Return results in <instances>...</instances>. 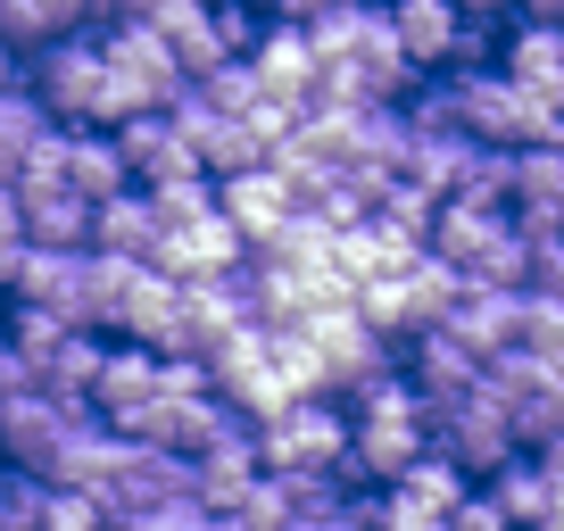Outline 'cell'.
I'll list each match as a JSON object with an SVG mask.
<instances>
[{
    "label": "cell",
    "mask_w": 564,
    "mask_h": 531,
    "mask_svg": "<svg viewBox=\"0 0 564 531\" xmlns=\"http://www.w3.org/2000/svg\"><path fill=\"white\" fill-rule=\"evenodd\" d=\"M100 42H108V124H124L133 108H175L183 91H192L175 42L150 18H108Z\"/></svg>",
    "instance_id": "1"
},
{
    "label": "cell",
    "mask_w": 564,
    "mask_h": 531,
    "mask_svg": "<svg viewBox=\"0 0 564 531\" xmlns=\"http://www.w3.org/2000/svg\"><path fill=\"white\" fill-rule=\"evenodd\" d=\"M25 84L51 100V117L108 124V42H100V25H75V34L25 51Z\"/></svg>",
    "instance_id": "2"
},
{
    "label": "cell",
    "mask_w": 564,
    "mask_h": 531,
    "mask_svg": "<svg viewBox=\"0 0 564 531\" xmlns=\"http://www.w3.org/2000/svg\"><path fill=\"white\" fill-rule=\"evenodd\" d=\"M300 333H307V349H316V373H324L333 399H349L366 373H382V366L406 357V340H390L382 324H366L357 300H333V307H316V316H300Z\"/></svg>",
    "instance_id": "3"
},
{
    "label": "cell",
    "mask_w": 564,
    "mask_h": 531,
    "mask_svg": "<svg viewBox=\"0 0 564 531\" xmlns=\"http://www.w3.org/2000/svg\"><path fill=\"white\" fill-rule=\"evenodd\" d=\"M258 448L274 474H307V465H340L349 457V399L333 390H300L291 408H274L258 424Z\"/></svg>",
    "instance_id": "4"
},
{
    "label": "cell",
    "mask_w": 564,
    "mask_h": 531,
    "mask_svg": "<svg viewBox=\"0 0 564 531\" xmlns=\"http://www.w3.org/2000/svg\"><path fill=\"white\" fill-rule=\"evenodd\" d=\"M432 441L448 448V457L465 465L474 481H490L498 465L523 448V432H514V415H507V399L490 390V366H481V382L465 390V399H448V408H432Z\"/></svg>",
    "instance_id": "5"
},
{
    "label": "cell",
    "mask_w": 564,
    "mask_h": 531,
    "mask_svg": "<svg viewBox=\"0 0 564 531\" xmlns=\"http://www.w3.org/2000/svg\"><path fill=\"white\" fill-rule=\"evenodd\" d=\"M465 490H474V474H465V465L432 441L399 481H382V523H390V531H441L448 514H457Z\"/></svg>",
    "instance_id": "6"
},
{
    "label": "cell",
    "mask_w": 564,
    "mask_h": 531,
    "mask_svg": "<svg viewBox=\"0 0 564 531\" xmlns=\"http://www.w3.org/2000/svg\"><path fill=\"white\" fill-rule=\"evenodd\" d=\"M216 208L241 225L249 249H265L282 225H291V216L307 208V199H300V183H291L274 159H265V166H241V175H216Z\"/></svg>",
    "instance_id": "7"
},
{
    "label": "cell",
    "mask_w": 564,
    "mask_h": 531,
    "mask_svg": "<svg viewBox=\"0 0 564 531\" xmlns=\"http://www.w3.org/2000/svg\"><path fill=\"white\" fill-rule=\"evenodd\" d=\"M249 67H258L265 100L316 108V84H324V51H316V34H307L300 18H265V34H258V51H249Z\"/></svg>",
    "instance_id": "8"
},
{
    "label": "cell",
    "mask_w": 564,
    "mask_h": 531,
    "mask_svg": "<svg viewBox=\"0 0 564 531\" xmlns=\"http://www.w3.org/2000/svg\"><path fill=\"white\" fill-rule=\"evenodd\" d=\"M432 448V415H349V481H399L406 465Z\"/></svg>",
    "instance_id": "9"
},
{
    "label": "cell",
    "mask_w": 564,
    "mask_h": 531,
    "mask_svg": "<svg viewBox=\"0 0 564 531\" xmlns=\"http://www.w3.org/2000/svg\"><path fill=\"white\" fill-rule=\"evenodd\" d=\"M441 324L481 357V366H490V357L523 349V291H514V283H465V300L448 307Z\"/></svg>",
    "instance_id": "10"
},
{
    "label": "cell",
    "mask_w": 564,
    "mask_h": 531,
    "mask_svg": "<svg viewBox=\"0 0 564 531\" xmlns=\"http://www.w3.org/2000/svg\"><path fill=\"white\" fill-rule=\"evenodd\" d=\"M192 465H199V507H208L216 523H232V507H241V490H249V481L265 474L258 424H249V415H241V424H225V432H216V441L199 448Z\"/></svg>",
    "instance_id": "11"
},
{
    "label": "cell",
    "mask_w": 564,
    "mask_h": 531,
    "mask_svg": "<svg viewBox=\"0 0 564 531\" xmlns=\"http://www.w3.org/2000/svg\"><path fill=\"white\" fill-rule=\"evenodd\" d=\"M159 373H166V357L150 349V340H108V366H100V382H91V399H100V415L117 432H133L141 424V408L159 399Z\"/></svg>",
    "instance_id": "12"
},
{
    "label": "cell",
    "mask_w": 564,
    "mask_h": 531,
    "mask_svg": "<svg viewBox=\"0 0 564 531\" xmlns=\"http://www.w3.org/2000/svg\"><path fill=\"white\" fill-rule=\"evenodd\" d=\"M117 142H124V159H133V183H166V175H192L199 166V150L175 124V108H133V117L117 124Z\"/></svg>",
    "instance_id": "13"
},
{
    "label": "cell",
    "mask_w": 564,
    "mask_h": 531,
    "mask_svg": "<svg viewBox=\"0 0 564 531\" xmlns=\"http://www.w3.org/2000/svg\"><path fill=\"white\" fill-rule=\"evenodd\" d=\"M406 373L423 382V408H448V399H465V390L481 382V357L465 349L448 324H423V333L406 340Z\"/></svg>",
    "instance_id": "14"
},
{
    "label": "cell",
    "mask_w": 564,
    "mask_h": 531,
    "mask_svg": "<svg viewBox=\"0 0 564 531\" xmlns=\"http://www.w3.org/2000/svg\"><path fill=\"white\" fill-rule=\"evenodd\" d=\"M241 249H249L241 225H232L225 208H208V216H192V225H166L159 266H166V274H183V283H199V274H225Z\"/></svg>",
    "instance_id": "15"
},
{
    "label": "cell",
    "mask_w": 564,
    "mask_h": 531,
    "mask_svg": "<svg viewBox=\"0 0 564 531\" xmlns=\"http://www.w3.org/2000/svg\"><path fill=\"white\" fill-rule=\"evenodd\" d=\"M159 241H166V216H159V199H150V183H124V192H108L100 208H91V249L159 258Z\"/></svg>",
    "instance_id": "16"
},
{
    "label": "cell",
    "mask_w": 564,
    "mask_h": 531,
    "mask_svg": "<svg viewBox=\"0 0 564 531\" xmlns=\"http://www.w3.org/2000/svg\"><path fill=\"white\" fill-rule=\"evenodd\" d=\"M382 9H390V25H399L406 58H415L423 75L457 58V42H465V9L457 0H382Z\"/></svg>",
    "instance_id": "17"
},
{
    "label": "cell",
    "mask_w": 564,
    "mask_h": 531,
    "mask_svg": "<svg viewBox=\"0 0 564 531\" xmlns=\"http://www.w3.org/2000/svg\"><path fill=\"white\" fill-rule=\"evenodd\" d=\"M498 67L531 91H556L564 100V18H523L507 42H498Z\"/></svg>",
    "instance_id": "18"
},
{
    "label": "cell",
    "mask_w": 564,
    "mask_h": 531,
    "mask_svg": "<svg viewBox=\"0 0 564 531\" xmlns=\"http://www.w3.org/2000/svg\"><path fill=\"white\" fill-rule=\"evenodd\" d=\"M67 183L84 199H108L133 183V159H124L117 124H67Z\"/></svg>",
    "instance_id": "19"
},
{
    "label": "cell",
    "mask_w": 564,
    "mask_h": 531,
    "mask_svg": "<svg viewBox=\"0 0 564 531\" xmlns=\"http://www.w3.org/2000/svg\"><path fill=\"white\" fill-rule=\"evenodd\" d=\"M25 199V241H51V249H91V208L75 183H42V192H18Z\"/></svg>",
    "instance_id": "20"
},
{
    "label": "cell",
    "mask_w": 564,
    "mask_h": 531,
    "mask_svg": "<svg viewBox=\"0 0 564 531\" xmlns=\"http://www.w3.org/2000/svg\"><path fill=\"white\" fill-rule=\"evenodd\" d=\"M507 225H514V208H490V199H457V192H448L441 216H432V249H441V258H457V266H474Z\"/></svg>",
    "instance_id": "21"
},
{
    "label": "cell",
    "mask_w": 564,
    "mask_h": 531,
    "mask_svg": "<svg viewBox=\"0 0 564 531\" xmlns=\"http://www.w3.org/2000/svg\"><path fill=\"white\" fill-rule=\"evenodd\" d=\"M75 25H100L91 0H0V34L18 42V51H42V42L75 34Z\"/></svg>",
    "instance_id": "22"
},
{
    "label": "cell",
    "mask_w": 564,
    "mask_h": 531,
    "mask_svg": "<svg viewBox=\"0 0 564 531\" xmlns=\"http://www.w3.org/2000/svg\"><path fill=\"white\" fill-rule=\"evenodd\" d=\"M490 481H498V498H507L514 523H547V507H556V474H547L540 448H514V457L498 465Z\"/></svg>",
    "instance_id": "23"
},
{
    "label": "cell",
    "mask_w": 564,
    "mask_h": 531,
    "mask_svg": "<svg viewBox=\"0 0 564 531\" xmlns=\"http://www.w3.org/2000/svg\"><path fill=\"white\" fill-rule=\"evenodd\" d=\"M51 124V100L34 84H9L0 91V175H18V159L34 150V133Z\"/></svg>",
    "instance_id": "24"
},
{
    "label": "cell",
    "mask_w": 564,
    "mask_h": 531,
    "mask_svg": "<svg viewBox=\"0 0 564 531\" xmlns=\"http://www.w3.org/2000/svg\"><path fill=\"white\" fill-rule=\"evenodd\" d=\"M441 199L448 192H432V183H415V175H390V192H382V225H399V232H415V241H432V216H441Z\"/></svg>",
    "instance_id": "25"
},
{
    "label": "cell",
    "mask_w": 564,
    "mask_h": 531,
    "mask_svg": "<svg viewBox=\"0 0 564 531\" xmlns=\"http://www.w3.org/2000/svg\"><path fill=\"white\" fill-rule=\"evenodd\" d=\"M0 523H9V531L51 523V481L25 474V465H0Z\"/></svg>",
    "instance_id": "26"
},
{
    "label": "cell",
    "mask_w": 564,
    "mask_h": 531,
    "mask_svg": "<svg viewBox=\"0 0 564 531\" xmlns=\"http://www.w3.org/2000/svg\"><path fill=\"white\" fill-rule=\"evenodd\" d=\"M357 307H366V324H382L390 340H415V333H423V316H415V300H406V283H399V274L366 283V291H357Z\"/></svg>",
    "instance_id": "27"
},
{
    "label": "cell",
    "mask_w": 564,
    "mask_h": 531,
    "mask_svg": "<svg viewBox=\"0 0 564 531\" xmlns=\"http://www.w3.org/2000/svg\"><path fill=\"white\" fill-rule=\"evenodd\" d=\"M9 183H18V192H42V183H67V117H51V124H42V133H34V150L18 159V175H9Z\"/></svg>",
    "instance_id": "28"
},
{
    "label": "cell",
    "mask_w": 564,
    "mask_h": 531,
    "mask_svg": "<svg viewBox=\"0 0 564 531\" xmlns=\"http://www.w3.org/2000/svg\"><path fill=\"white\" fill-rule=\"evenodd\" d=\"M150 199H159L166 225H192V216L216 208V175H208V166H192V175H166V183H150Z\"/></svg>",
    "instance_id": "29"
},
{
    "label": "cell",
    "mask_w": 564,
    "mask_h": 531,
    "mask_svg": "<svg viewBox=\"0 0 564 531\" xmlns=\"http://www.w3.org/2000/svg\"><path fill=\"white\" fill-rule=\"evenodd\" d=\"M523 349L564 357V300L556 291H523Z\"/></svg>",
    "instance_id": "30"
},
{
    "label": "cell",
    "mask_w": 564,
    "mask_h": 531,
    "mask_svg": "<svg viewBox=\"0 0 564 531\" xmlns=\"http://www.w3.org/2000/svg\"><path fill=\"white\" fill-rule=\"evenodd\" d=\"M175 58H183V75L199 84L208 67H225V58H241V51H232V42L216 34V18H199V25H183V34H175Z\"/></svg>",
    "instance_id": "31"
},
{
    "label": "cell",
    "mask_w": 564,
    "mask_h": 531,
    "mask_svg": "<svg viewBox=\"0 0 564 531\" xmlns=\"http://www.w3.org/2000/svg\"><path fill=\"white\" fill-rule=\"evenodd\" d=\"M199 91H208L216 108H249V100H265V84H258V67H249V58H225V67H208V75H199Z\"/></svg>",
    "instance_id": "32"
},
{
    "label": "cell",
    "mask_w": 564,
    "mask_h": 531,
    "mask_svg": "<svg viewBox=\"0 0 564 531\" xmlns=\"http://www.w3.org/2000/svg\"><path fill=\"white\" fill-rule=\"evenodd\" d=\"M18 258H25V199H18V183L0 175V291L18 283Z\"/></svg>",
    "instance_id": "33"
},
{
    "label": "cell",
    "mask_w": 564,
    "mask_h": 531,
    "mask_svg": "<svg viewBox=\"0 0 564 531\" xmlns=\"http://www.w3.org/2000/svg\"><path fill=\"white\" fill-rule=\"evenodd\" d=\"M448 523H457V531H507L514 514H507V498H498V481H490V490H465Z\"/></svg>",
    "instance_id": "34"
},
{
    "label": "cell",
    "mask_w": 564,
    "mask_h": 531,
    "mask_svg": "<svg viewBox=\"0 0 564 531\" xmlns=\"http://www.w3.org/2000/svg\"><path fill=\"white\" fill-rule=\"evenodd\" d=\"M9 84H25V51H18L9 34H0V91H9Z\"/></svg>",
    "instance_id": "35"
},
{
    "label": "cell",
    "mask_w": 564,
    "mask_h": 531,
    "mask_svg": "<svg viewBox=\"0 0 564 531\" xmlns=\"http://www.w3.org/2000/svg\"><path fill=\"white\" fill-rule=\"evenodd\" d=\"M465 18H481V25H498V18H514V0H457Z\"/></svg>",
    "instance_id": "36"
},
{
    "label": "cell",
    "mask_w": 564,
    "mask_h": 531,
    "mask_svg": "<svg viewBox=\"0 0 564 531\" xmlns=\"http://www.w3.org/2000/svg\"><path fill=\"white\" fill-rule=\"evenodd\" d=\"M141 9H150V0H91V18H100V25L108 18H141Z\"/></svg>",
    "instance_id": "37"
},
{
    "label": "cell",
    "mask_w": 564,
    "mask_h": 531,
    "mask_svg": "<svg viewBox=\"0 0 564 531\" xmlns=\"http://www.w3.org/2000/svg\"><path fill=\"white\" fill-rule=\"evenodd\" d=\"M523 18H564V0H514Z\"/></svg>",
    "instance_id": "38"
},
{
    "label": "cell",
    "mask_w": 564,
    "mask_h": 531,
    "mask_svg": "<svg viewBox=\"0 0 564 531\" xmlns=\"http://www.w3.org/2000/svg\"><path fill=\"white\" fill-rule=\"evenodd\" d=\"M0 465H9V448H0Z\"/></svg>",
    "instance_id": "39"
},
{
    "label": "cell",
    "mask_w": 564,
    "mask_h": 531,
    "mask_svg": "<svg viewBox=\"0 0 564 531\" xmlns=\"http://www.w3.org/2000/svg\"><path fill=\"white\" fill-rule=\"evenodd\" d=\"M0 399H9V390H0Z\"/></svg>",
    "instance_id": "40"
},
{
    "label": "cell",
    "mask_w": 564,
    "mask_h": 531,
    "mask_svg": "<svg viewBox=\"0 0 564 531\" xmlns=\"http://www.w3.org/2000/svg\"><path fill=\"white\" fill-rule=\"evenodd\" d=\"M265 9H274V0H265Z\"/></svg>",
    "instance_id": "41"
}]
</instances>
